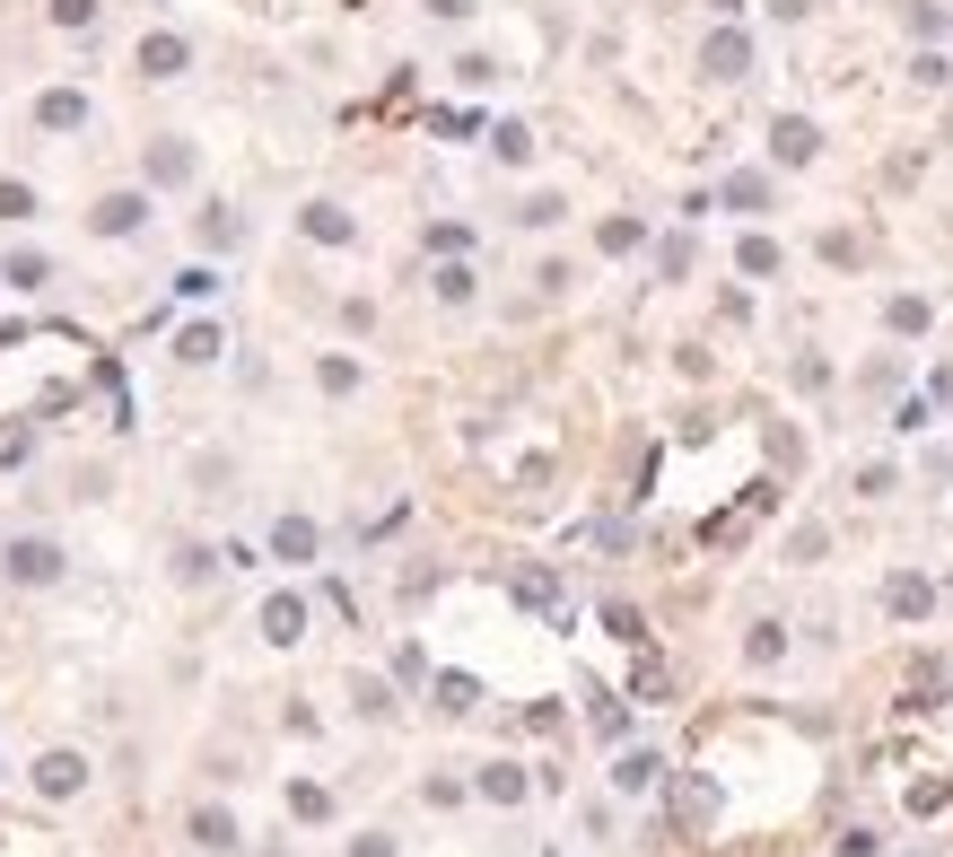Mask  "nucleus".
I'll return each instance as SVG.
<instances>
[{"label":"nucleus","instance_id":"nucleus-1","mask_svg":"<svg viewBox=\"0 0 953 857\" xmlns=\"http://www.w3.org/2000/svg\"><path fill=\"white\" fill-rule=\"evenodd\" d=\"M814 149H823V131H814V122H805V115H788V122H770V158H788V167H805V158H814Z\"/></svg>","mask_w":953,"mask_h":857},{"label":"nucleus","instance_id":"nucleus-2","mask_svg":"<svg viewBox=\"0 0 953 857\" xmlns=\"http://www.w3.org/2000/svg\"><path fill=\"white\" fill-rule=\"evenodd\" d=\"M9 578H26V587H53V578H62V551H53V543H18V551H9Z\"/></svg>","mask_w":953,"mask_h":857},{"label":"nucleus","instance_id":"nucleus-3","mask_svg":"<svg viewBox=\"0 0 953 857\" xmlns=\"http://www.w3.org/2000/svg\"><path fill=\"white\" fill-rule=\"evenodd\" d=\"M298 630H307V604H298V596H271V604H263V639H280V647H289Z\"/></svg>","mask_w":953,"mask_h":857},{"label":"nucleus","instance_id":"nucleus-4","mask_svg":"<svg viewBox=\"0 0 953 857\" xmlns=\"http://www.w3.org/2000/svg\"><path fill=\"white\" fill-rule=\"evenodd\" d=\"M140 71H149V79H175V71H184V44H175V35H149V44H140Z\"/></svg>","mask_w":953,"mask_h":857},{"label":"nucleus","instance_id":"nucleus-5","mask_svg":"<svg viewBox=\"0 0 953 857\" xmlns=\"http://www.w3.org/2000/svg\"><path fill=\"white\" fill-rule=\"evenodd\" d=\"M271 551H280V560H315V525H307V516H280Z\"/></svg>","mask_w":953,"mask_h":857},{"label":"nucleus","instance_id":"nucleus-6","mask_svg":"<svg viewBox=\"0 0 953 857\" xmlns=\"http://www.w3.org/2000/svg\"><path fill=\"white\" fill-rule=\"evenodd\" d=\"M35 788H44V796H71V788H79V761H71V752H44V761H35Z\"/></svg>","mask_w":953,"mask_h":857},{"label":"nucleus","instance_id":"nucleus-7","mask_svg":"<svg viewBox=\"0 0 953 857\" xmlns=\"http://www.w3.org/2000/svg\"><path fill=\"white\" fill-rule=\"evenodd\" d=\"M743 35H709V79H743Z\"/></svg>","mask_w":953,"mask_h":857},{"label":"nucleus","instance_id":"nucleus-8","mask_svg":"<svg viewBox=\"0 0 953 857\" xmlns=\"http://www.w3.org/2000/svg\"><path fill=\"white\" fill-rule=\"evenodd\" d=\"M656 770H665V761H656V752H630V761H621V770H612V779H621V788H630V796H639V788H656Z\"/></svg>","mask_w":953,"mask_h":857},{"label":"nucleus","instance_id":"nucleus-9","mask_svg":"<svg viewBox=\"0 0 953 857\" xmlns=\"http://www.w3.org/2000/svg\"><path fill=\"white\" fill-rule=\"evenodd\" d=\"M928 604H936L928 578H892V612H928Z\"/></svg>","mask_w":953,"mask_h":857},{"label":"nucleus","instance_id":"nucleus-10","mask_svg":"<svg viewBox=\"0 0 953 857\" xmlns=\"http://www.w3.org/2000/svg\"><path fill=\"white\" fill-rule=\"evenodd\" d=\"M481 796H499V805H516V796H525V779H516V770H481Z\"/></svg>","mask_w":953,"mask_h":857},{"label":"nucleus","instance_id":"nucleus-11","mask_svg":"<svg viewBox=\"0 0 953 857\" xmlns=\"http://www.w3.org/2000/svg\"><path fill=\"white\" fill-rule=\"evenodd\" d=\"M307 228H315V237H333V245L351 237V219H342V211H333V202H315V211H307Z\"/></svg>","mask_w":953,"mask_h":857},{"label":"nucleus","instance_id":"nucleus-12","mask_svg":"<svg viewBox=\"0 0 953 857\" xmlns=\"http://www.w3.org/2000/svg\"><path fill=\"white\" fill-rule=\"evenodd\" d=\"M193 832H202V840H211V849H237V823H228V814H202V823H193Z\"/></svg>","mask_w":953,"mask_h":857},{"label":"nucleus","instance_id":"nucleus-13","mask_svg":"<svg viewBox=\"0 0 953 857\" xmlns=\"http://www.w3.org/2000/svg\"><path fill=\"white\" fill-rule=\"evenodd\" d=\"M88 115V106H79V97H44V122H53V131H71V122Z\"/></svg>","mask_w":953,"mask_h":857},{"label":"nucleus","instance_id":"nucleus-14","mask_svg":"<svg viewBox=\"0 0 953 857\" xmlns=\"http://www.w3.org/2000/svg\"><path fill=\"white\" fill-rule=\"evenodd\" d=\"M131 219H140V202H131V193H115V202L97 211V228H131Z\"/></svg>","mask_w":953,"mask_h":857},{"label":"nucleus","instance_id":"nucleus-15","mask_svg":"<svg viewBox=\"0 0 953 857\" xmlns=\"http://www.w3.org/2000/svg\"><path fill=\"white\" fill-rule=\"evenodd\" d=\"M26 211H35V193L26 184H0V219H26Z\"/></svg>","mask_w":953,"mask_h":857},{"label":"nucleus","instance_id":"nucleus-16","mask_svg":"<svg viewBox=\"0 0 953 857\" xmlns=\"http://www.w3.org/2000/svg\"><path fill=\"white\" fill-rule=\"evenodd\" d=\"M429 9H438V18H464V9H473V0H429Z\"/></svg>","mask_w":953,"mask_h":857}]
</instances>
